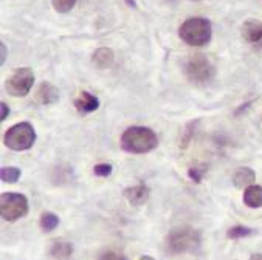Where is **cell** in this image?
<instances>
[{
	"mask_svg": "<svg viewBox=\"0 0 262 260\" xmlns=\"http://www.w3.org/2000/svg\"><path fill=\"white\" fill-rule=\"evenodd\" d=\"M159 146V138L157 133L143 126H132L124 133L121 135V147L123 150L134 153V155H141L154 150Z\"/></svg>",
	"mask_w": 262,
	"mask_h": 260,
	"instance_id": "cell-1",
	"label": "cell"
},
{
	"mask_svg": "<svg viewBox=\"0 0 262 260\" xmlns=\"http://www.w3.org/2000/svg\"><path fill=\"white\" fill-rule=\"evenodd\" d=\"M200 243H202L200 231L189 226L174 228L172 231H169L165 240L166 251L171 254H185L194 251L200 246Z\"/></svg>",
	"mask_w": 262,
	"mask_h": 260,
	"instance_id": "cell-2",
	"label": "cell"
},
{
	"mask_svg": "<svg viewBox=\"0 0 262 260\" xmlns=\"http://www.w3.org/2000/svg\"><path fill=\"white\" fill-rule=\"evenodd\" d=\"M179 36L185 43L191 46H203L211 40L213 36L211 22L203 17L186 19L179 28Z\"/></svg>",
	"mask_w": 262,
	"mask_h": 260,
	"instance_id": "cell-3",
	"label": "cell"
},
{
	"mask_svg": "<svg viewBox=\"0 0 262 260\" xmlns=\"http://www.w3.org/2000/svg\"><path fill=\"white\" fill-rule=\"evenodd\" d=\"M36 141V132L34 127L30 123H17L13 127H10L4 136V143L7 147L16 152L28 150L33 147Z\"/></svg>",
	"mask_w": 262,
	"mask_h": 260,
	"instance_id": "cell-4",
	"label": "cell"
},
{
	"mask_svg": "<svg viewBox=\"0 0 262 260\" xmlns=\"http://www.w3.org/2000/svg\"><path fill=\"white\" fill-rule=\"evenodd\" d=\"M0 214L7 222H17L28 214V198L17 192H5L0 197Z\"/></svg>",
	"mask_w": 262,
	"mask_h": 260,
	"instance_id": "cell-5",
	"label": "cell"
},
{
	"mask_svg": "<svg viewBox=\"0 0 262 260\" xmlns=\"http://www.w3.org/2000/svg\"><path fill=\"white\" fill-rule=\"evenodd\" d=\"M185 75L192 82H206L214 76V65L205 55H191L185 62Z\"/></svg>",
	"mask_w": 262,
	"mask_h": 260,
	"instance_id": "cell-6",
	"label": "cell"
},
{
	"mask_svg": "<svg viewBox=\"0 0 262 260\" xmlns=\"http://www.w3.org/2000/svg\"><path fill=\"white\" fill-rule=\"evenodd\" d=\"M33 84H34V73H33V70L28 68V67H22V68H17L7 79L5 88H7V91L11 96L22 98V96H27L30 93Z\"/></svg>",
	"mask_w": 262,
	"mask_h": 260,
	"instance_id": "cell-7",
	"label": "cell"
},
{
	"mask_svg": "<svg viewBox=\"0 0 262 260\" xmlns=\"http://www.w3.org/2000/svg\"><path fill=\"white\" fill-rule=\"evenodd\" d=\"M123 197L132 204V206H141L144 204L149 197H150V189L144 184V183H140V184H135V186H129L123 191Z\"/></svg>",
	"mask_w": 262,
	"mask_h": 260,
	"instance_id": "cell-8",
	"label": "cell"
},
{
	"mask_svg": "<svg viewBox=\"0 0 262 260\" xmlns=\"http://www.w3.org/2000/svg\"><path fill=\"white\" fill-rule=\"evenodd\" d=\"M73 104H75V107L79 113L85 115V113H92V112L98 110L99 99L89 91H81V94L73 101Z\"/></svg>",
	"mask_w": 262,
	"mask_h": 260,
	"instance_id": "cell-9",
	"label": "cell"
},
{
	"mask_svg": "<svg viewBox=\"0 0 262 260\" xmlns=\"http://www.w3.org/2000/svg\"><path fill=\"white\" fill-rule=\"evenodd\" d=\"M37 101L43 106H51V104H56L59 101V90L50 82H42L37 88Z\"/></svg>",
	"mask_w": 262,
	"mask_h": 260,
	"instance_id": "cell-10",
	"label": "cell"
},
{
	"mask_svg": "<svg viewBox=\"0 0 262 260\" xmlns=\"http://www.w3.org/2000/svg\"><path fill=\"white\" fill-rule=\"evenodd\" d=\"M242 37L250 43H257L262 40V22L257 19H248L242 25Z\"/></svg>",
	"mask_w": 262,
	"mask_h": 260,
	"instance_id": "cell-11",
	"label": "cell"
},
{
	"mask_svg": "<svg viewBox=\"0 0 262 260\" xmlns=\"http://www.w3.org/2000/svg\"><path fill=\"white\" fill-rule=\"evenodd\" d=\"M72 252H73V246L69 242L59 240L50 246L48 255L51 260H70Z\"/></svg>",
	"mask_w": 262,
	"mask_h": 260,
	"instance_id": "cell-12",
	"label": "cell"
},
{
	"mask_svg": "<svg viewBox=\"0 0 262 260\" xmlns=\"http://www.w3.org/2000/svg\"><path fill=\"white\" fill-rule=\"evenodd\" d=\"M114 59H115L114 51L106 46L98 48L92 56V61L98 68H109L114 64Z\"/></svg>",
	"mask_w": 262,
	"mask_h": 260,
	"instance_id": "cell-13",
	"label": "cell"
},
{
	"mask_svg": "<svg viewBox=\"0 0 262 260\" xmlns=\"http://www.w3.org/2000/svg\"><path fill=\"white\" fill-rule=\"evenodd\" d=\"M244 203L248 206V207H262V186H257V184H251L248 186L245 191H244Z\"/></svg>",
	"mask_w": 262,
	"mask_h": 260,
	"instance_id": "cell-14",
	"label": "cell"
},
{
	"mask_svg": "<svg viewBox=\"0 0 262 260\" xmlns=\"http://www.w3.org/2000/svg\"><path fill=\"white\" fill-rule=\"evenodd\" d=\"M254 178H256V174H254L253 169H250V168H241L233 175V184L237 189H247L248 186L253 184Z\"/></svg>",
	"mask_w": 262,
	"mask_h": 260,
	"instance_id": "cell-15",
	"label": "cell"
},
{
	"mask_svg": "<svg viewBox=\"0 0 262 260\" xmlns=\"http://www.w3.org/2000/svg\"><path fill=\"white\" fill-rule=\"evenodd\" d=\"M59 222H61V220H59V217H58L55 212L45 211V212H42V216H40L39 225H40L42 231H45V232H51L53 229H56V228H58Z\"/></svg>",
	"mask_w": 262,
	"mask_h": 260,
	"instance_id": "cell-16",
	"label": "cell"
},
{
	"mask_svg": "<svg viewBox=\"0 0 262 260\" xmlns=\"http://www.w3.org/2000/svg\"><path fill=\"white\" fill-rule=\"evenodd\" d=\"M256 231L253 228H248V226H233L227 231V237L231 239V240H239V239H245V237H250L253 235Z\"/></svg>",
	"mask_w": 262,
	"mask_h": 260,
	"instance_id": "cell-17",
	"label": "cell"
},
{
	"mask_svg": "<svg viewBox=\"0 0 262 260\" xmlns=\"http://www.w3.org/2000/svg\"><path fill=\"white\" fill-rule=\"evenodd\" d=\"M20 175H22V171L14 166H7L0 171V178L5 183H16L20 178Z\"/></svg>",
	"mask_w": 262,
	"mask_h": 260,
	"instance_id": "cell-18",
	"label": "cell"
},
{
	"mask_svg": "<svg viewBox=\"0 0 262 260\" xmlns=\"http://www.w3.org/2000/svg\"><path fill=\"white\" fill-rule=\"evenodd\" d=\"M206 171H208L206 164H195V166H191V168L188 169V177H189L191 181L200 183V181L203 180Z\"/></svg>",
	"mask_w": 262,
	"mask_h": 260,
	"instance_id": "cell-19",
	"label": "cell"
},
{
	"mask_svg": "<svg viewBox=\"0 0 262 260\" xmlns=\"http://www.w3.org/2000/svg\"><path fill=\"white\" fill-rule=\"evenodd\" d=\"M51 5L58 13H69L76 5V0H51Z\"/></svg>",
	"mask_w": 262,
	"mask_h": 260,
	"instance_id": "cell-20",
	"label": "cell"
},
{
	"mask_svg": "<svg viewBox=\"0 0 262 260\" xmlns=\"http://www.w3.org/2000/svg\"><path fill=\"white\" fill-rule=\"evenodd\" d=\"M199 124V120H195V121H191V123H188V126H186V129L183 130V136H182V141H180V146L182 147H186L188 144H189V141L192 139V136H194V133H195V126Z\"/></svg>",
	"mask_w": 262,
	"mask_h": 260,
	"instance_id": "cell-21",
	"label": "cell"
},
{
	"mask_svg": "<svg viewBox=\"0 0 262 260\" xmlns=\"http://www.w3.org/2000/svg\"><path fill=\"white\" fill-rule=\"evenodd\" d=\"M112 171H114V168H112V164H109V163H101V164H96V166L93 168V174H95L96 177H101V178L109 177V175L112 174Z\"/></svg>",
	"mask_w": 262,
	"mask_h": 260,
	"instance_id": "cell-22",
	"label": "cell"
},
{
	"mask_svg": "<svg viewBox=\"0 0 262 260\" xmlns=\"http://www.w3.org/2000/svg\"><path fill=\"white\" fill-rule=\"evenodd\" d=\"M99 260H127L126 255L120 254V252H114V251H107V252H104Z\"/></svg>",
	"mask_w": 262,
	"mask_h": 260,
	"instance_id": "cell-23",
	"label": "cell"
},
{
	"mask_svg": "<svg viewBox=\"0 0 262 260\" xmlns=\"http://www.w3.org/2000/svg\"><path fill=\"white\" fill-rule=\"evenodd\" d=\"M0 107H2V115H0V121H5L7 116L10 115V109H8V106H7L5 102H0Z\"/></svg>",
	"mask_w": 262,
	"mask_h": 260,
	"instance_id": "cell-24",
	"label": "cell"
},
{
	"mask_svg": "<svg viewBox=\"0 0 262 260\" xmlns=\"http://www.w3.org/2000/svg\"><path fill=\"white\" fill-rule=\"evenodd\" d=\"M0 48H2V65H4L5 64V59H7V46H5L4 42L0 43Z\"/></svg>",
	"mask_w": 262,
	"mask_h": 260,
	"instance_id": "cell-25",
	"label": "cell"
},
{
	"mask_svg": "<svg viewBox=\"0 0 262 260\" xmlns=\"http://www.w3.org/2000/svg\"><path fill=\"white\" fill-rule=\"evenodd\" d=\"M250 260H262V254H259V252H256V254H251Z\"/></svg>",
	"mask_w": 262,
	"mask_h": 260,
	"instance_id": "cell-26",
	"label": "cell"
},
{
	"mask_svg": "<svg viewBox=\"0 0 262 260\" xmlns=\"http://www.w3.org/2000/svg\"><path fill=\"white\" fill-rule=\"evenodd\" d=\"M126 4L130 5L132 8H137V4H135V0H126Z\"/></svg>",
	"mask_w": 262,
	"mask_h": 260,
	"instance_id": "cell-27",
	"label": "cell"
},
{
	"mask_svg": "<svg viewBox=\"0 0 262 260\" xmlns=\"http://www.w3.org/2000/svg\"><path fill=\"white\" fill-rule=\"evenodd\" d=\"M140 260H154L150 255H143V257H140Z\"/></svg>",
	"mask_w": 262,
	"mask_h": 260,
	"instance_id": "cell-28",
	"label": "cell"
},
{
	"mask_svg": "<svg viewBox=\"0 0 262 260\" xmlns=\"http://www.w3.org/2000/svg\"><path fill=\"white\" fill-rule=\"evenodd\" d=\"M256 46H257V48H260V50H262V40H260V42H257V43H256Z\"/></svg>",
	"mask_w": 262,
	"mask_h": 260,
	"instance_id": "cell-29",
	"label": "cell"
}]
</instances>
